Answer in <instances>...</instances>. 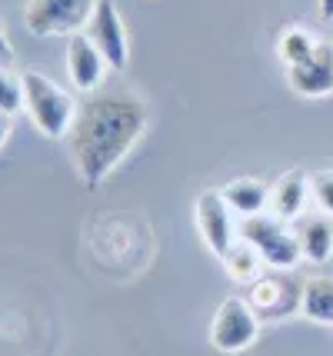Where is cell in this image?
Listing matches in <instances>:
<instances>
[{
	"instance_id": "obj_1",
	"label": "cell",
	"mask_w": 333,
	"mask_h": 356,
	"mask_svg": "<svg viewBox=\"0 0 333 356\" xmlns=\"http://www.w3.org/2000/svg\"><path fill=\"white\" fill-rule=\"evenodd\" d=\"M150 124V110L137 97H94L77 107L74 127L67 134L70 156L80 184L97 190L113 167L133 150Z\"/></svg>"
},
{
	"instance_id": "obj_2",
	"label": "cell",
	"mask_w": 333,
	"mask_h": 356,
	"mask_svg": "<svg viewBox=\"0 0 333 356\" xmlns=\"http://www.w3.org/2000/svg\"><path fill=\"white\" fill-rule=\"evenodd\" d=\"M20 87H24V110H27L31 124L47 140L67 137L70 127H74V117H77L74 97L60 83H54L50 77L37 74V70H24L20 74Z\"/></svg>"
},
{
	"instance_id": "obj_3",
	"label": "cell",
	"mask_w": 333,
	"mask_h": 356,
	"mask_svg": "<svg viewBox=\"0 0 333 356\" xmlns=\"http://www.w3.org/2000/svg\"><path fill=\"white\" fill-rule=\"evenodd\" d=\"M240 240L250 243L270 270H293L303 260L297 230H290V223L277 220L273 213L243 217L240 220Z\"/></svg>"
},
{
	"instance_id": "obj_4",
	"label": "cell",
	"mask_w": 333,
	"mask_h": 356,
	"mask_svg": "<svg viewBox=\"0 0 333 356\" xmlns=\"http://www.w3.org/2000/svg\"><path fill=\"white\" fill-rule=\"evenodd\" d=\"M97 0H27L24 27L33 37H74L90 24Z\"/></svg>"
},
{
	"instance_id": "obj_5",
	"label": "cell",
	"mask_w": 333,
	"mask_h": 356,
	"mask_svg": "<svg viewBox=\"0 0 333 356\" xmlns=\"http://www.w3.org/2000/svg\"><path fill=\"white\" fill-rule=\"evenodd\" d=\"M257 333H260V316L250 307V300H240V296H227L210 320V343L220 353L250 350L257 343Z\"/></svg>"
},
{
	"instance_id": "obj_6",
	"label": "cell",
	"mask_w": 333,
	"mask_h": 356,
	"mask_svg": "<svg viewBox=\"0 0 333 356\" xmlns=\"http://www.w3.org/2000/svg\"><path fill=\"white\" fill-rule=\"evenodd\" d=\"M87 37L94 40V47L104 54V60L111 70L124 74L130 63V40H127V27H124V14L113 0H97L90 24H87Z\"/></svg>"
},
{
	"instance_id": "obj_7",
	"label": "cell",
	"mask_w": 333,
	"mask_h": 356,
	"mask_svg": "<svg viewBox=\"0 0 333 356\" xmlns=\"http://www.w3.org/2000/svg\"><path fill=\"white\" fill-rule=\"evenodd\" d=\"M197 230H200V240L217 260H223L227 250L240 240V227L234 223V210L227 207L220 190H206V193L197 197Z\"/></svg>"
},
{
	"instance_id": "obj_8",
	"label": "cell",
	"mask_w": 333,
	"mask_h": 356,
	"mask_svg": "<svg viewBox=\"0 0 333 356\" xmlns=\"http://www.w3.org/2000/svg\"><path fill=\"white\" fill-rule=\"evenodd\" d=\"M286 83L297 97L320 100L333 93V44L320 40V47L297 67H286Z\"/></svg>"
},
{
	"instance_id": "obj_9",
	"label": "cell",
	"mask_w": 333,
	"mask_h": 356,
	"mask_svg": "<svg viewBox=\"0 0 333 356\" xmlns=\"http://www.w3.org/2000/svg\"><path fill=\"white\" fill-rule=\"evenodd\" d=\"M107 70H111V67L104 60V54L97 50L94 40H90L87 33L67 37V74H70V83H74L80 93L100 90Z\"/></svg>"
},
{
	"instance_id": "obj_10",
	"label": "cell",
	"mask_w": 333,
	"mask_h": 356,
	"mask_svg": "<svg viewBox=\"0 0 333 356\" xmlns=\"http://www.w3.org/2000/svg\"><path fill=\"white\" fill-rule=\"evenodd\" d=\"M300 293L303 283H290V280H273V277H260L250 290V307L257 310V316H286V313L300 310Z\"/></svg>"
},
{
	"instance_id": "obj_11",
	"label": "cell",
	"mask_w": 333,
	"mask_h": 356,
	"mask_svg": "<svg viewBox=\"0 0 333 356\" xmlns=\"http://www.w3.org/2000/svg\"><path fill=\"white\" fill-rule=\"evenodd\" d=\"M307 197H310V177L303 170H290L284 173L277 184L270 186V213L284 223L303 217L307 210Z\"/></svg>"
},
{
	"instance_id": "obj_12",
	"label": "cell",
	"mask_w": 333,
	"mask_h": 356,
	"mask_svg": "<svg viewBox=\"0 0 333 356\" xmlns=\"http://www.w3.org/2000/svg\"><path fill=\"white\" fill-rule=\"evenodd\" d=\"M227 207L240 213V217H260L270 210V186L263 180H254V177H240V180H230V184L220 190Z\"/></svg>"
},
{
	"instance_id": "obj_13",
	"label": "cell",
	"mask_w": 333,
	"mask_h": 356,
	"mask_svg": "<svg viewBox=\"0 0 333 356\" xmlns=\"http://www.w3.org/2000/svg\"><path fill=\"white\" fill-rule=\"evenodd\" d=\"M297 240H300L303 260L327 264L333 257V217H327V213L303 217L300 227H297Z\"/></svg>"
},
{
	"instance_id": "obj_14",
	"label": "cell",
	"mask_w": 333,
	"mask_h": 356,
	"mask_svg": "<svg viewBox=\"0 0 333 356\" xmlns=\"http://www.w3.org/2000/svg\"><path fill=\"white\" fill-rule=\"evenodd\" d=\"M300 313L320 326H333V280L330 277H314L303 283Z\"/></svg>"
},
{
	"instance_id": "obj_15",
	"label": "cell",
	"mask_w": 333,
	"mask_h": 356,
	"mask_svg": "<svg viewBox=\"0 0 333 356\" xmlns=\"http://www.w3.org/2000/svg\"><path fill=\"white\" fill-rule=\"evenodd\" d=\"M220 264L234 283H257V280H260V270L267 266L260 260V253H257L250 243H243V240H237L234 247L227 250V257H223Z\"/></svg>"
},
{
	"instance_id": "obj_16",
	"label": "cell",
	"mask_w": 333,
	"mask_h": 356,
	"mask_svg": "<svg viewBox=\"0 0 333 356\" xmlns=\"http://www.w3.org/2000/svg\"><path fill=\"white\" fill-rule=\"evenodd\" d=\"M317 47H320V40L307 31V27H286V31L277 37V54H280V60H284L286 67L303 63Z\"/></svg>"
},
{
	"instance_id": "obj_17",
	"label": "cell",
	"mask_w": 333,
	"mask_h": 356,
	"mask_svg": "<svg viewBox=\"0 0 333 356\" xmlns=\"http://www.w3.org/2000/svg\"><path fill=\"white\" fill-rule=\"evenodd\" d=\"M17 110H24V87H20V77H14V74L0 63V113L14 117Z\"/></svg>"
},
{
	"instance_id": "obj_18",
	"label": "cell",
	"mask_w": 333,
	"mask_h": 356,
	"mask_svg": "<svg viewBox=\"0 0 333 356\" xmlns=\"http://www.w3.org/2000/svg\"><path fill=\"white\" fill-rule=\"evenodd\" d=\"M310 197H314L320 213L333 217V170H320L310 177Z\"/></svg>"
},
{
	"instance_id": "obj_19",
	"label": "cell",
	"mask_w": 333,
	"mask_h": 356,
	"mask_svg": "<svg viewBox=\"0 0 333 356\" xmlns=\"http://www.w3.org/2000/svg\"><path fill=\"white\" fill-rule=\"evenodd\" d=\"M14 60V47L7 40V27H3V14H0V63L7 67V63Z\"/></svg>"
},
{
	"instance_id": "obj_20",
	"label": "cell",
	"mask_w": 333,
	"mask_h": 356,
	"mask_svg": "<svg viewBox=\"0 0 333 356\" xmlns=\"http://www.w3.org/2000/svg\"><path fill=\"white\" fill-rule=\"evenodd\" d=\"M7 137H10V117H7V113H0V147L7 143Z\"/></svg>"
},
{
	"instance_id": "obj_21",
	"label": "cell",
	"mask_w": 333,
	"mask_h": 356,
	"mask_svg": "<svg viewBox=\"0 0 333 356\" xmlns=\"http://www.w3.org/2000/svg\"><path fill=\"white\" fill-rule=\"evenodd\" d=\"M317 10L323 20H333V0H317Z\"/></svg>"
}]
</instances>
